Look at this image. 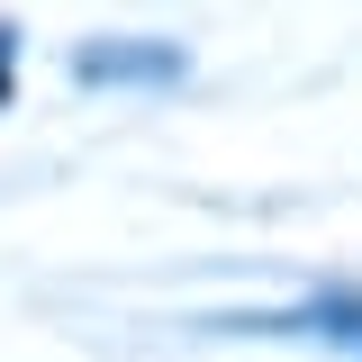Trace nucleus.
Returning a JSON list of instances; mask_svg holds the SVG:
<instances>
[{"mask_svg":"<svg viewBox=\"0 0 362 362\" xmlns=\"http://www.w3.org/2000/svg\"><path fill=\"white\" fill-rule=\"evenodd\" d=\"M263 335H308V344L362 354V299H308V308H290V317H263Z\"/></svg>","mask_w":362,"mask_h":362,"instance_id":"2","label":"nucleus"},{"mask_svg":"<svg viewBox=\"0 0 362 362\" xmlns=\"http://www.w3.org/2000/svg\"><path fill=\"white\" fill-rule=\"evenodd\" d=\"M9 64H18V37L0 28V100H9Z\"/></svg>","mask_w":362,"mask_h":362,"instance_id":"3","label":"nucleus"},{"mask_svg":"<svg viewBox=\"0 0 362 362\" xmlns=\"http://www.w3.org/2000/svg\"><path fill=\"white\" fill-rule=\"evenodd\" d=\"M181 73H190V54L163 37H100L73 54V82L82 90H173Z\"/></svg>","mask_w":362,"mask_h":362,"instance_id":"1","label":"nucleus"}]
</instances>
